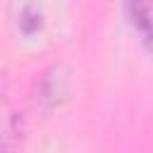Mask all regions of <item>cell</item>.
Listing matches in <instances>:
<instances>
[{"label":"cell","mask_w":153,"mask_h":153,"mask_svg":"<svg viewBox=\"0 0 153 153\" xmlns=\"http://www.w3.org/2000/svg\"><path fill=\"white\" fill-rule=\"evenodd\" d=\"M127 14L131 24L139 29L141 41L148 50H153V2H129Z\"/></svg>","instance_id":"cell-1"},{"label":"cell","mask_w":153,"mask_h":153,"mask_svg":"<svg viewBox=\"0 0 153 153\" xmlns=\"http://www.w3.org/2000/svg\"><path fill=\"white\" fill-rule=\"evenodd\" d=\"M0 153H10V151H5V148H0Z\"/></svg>","instance_id":"cell-3"},{"label":"cell","mask_w":153,"mask_h":153,"mask_svg":"<svg viewBox=\"0 0 153 153\" xmlns=\"http://www.w3.org/2000/svg\"><path fill=\"white\" fill-rule=\"evenodd\" d=\"M19 26L24 33H33L38 26H41V10L36 5H26L22 10V19H19Z\"/></svg>","instance_id":"cell-2"}]
</instances>
